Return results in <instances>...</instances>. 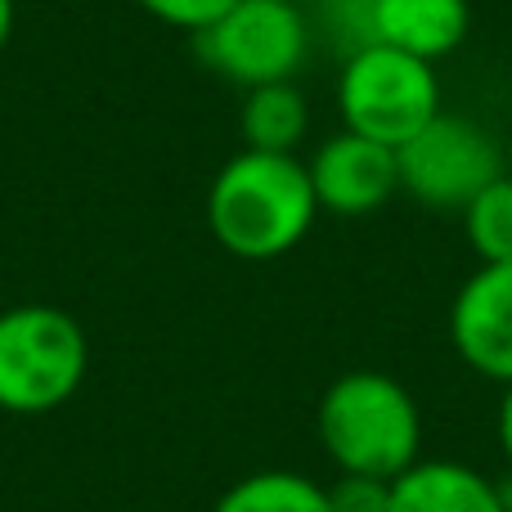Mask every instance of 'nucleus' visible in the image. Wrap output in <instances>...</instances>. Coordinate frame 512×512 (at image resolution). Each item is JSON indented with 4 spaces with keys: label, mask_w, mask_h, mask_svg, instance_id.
Masks as SVG:
<instances>
[{
    "label": "nucleus",
    "mask_w": 512,
    "mask_h": 512,
    "mask_svg": "<svg viewBox=\"0 0 512 512\" xmlns=\"http://www.w3.org/2000/svg\"><path fill=\"white\" fill-rule=\"evenodd\" d=\"M337 113L346 131L400 149L409 135L423 131L441 113L436 63L378 41L360 45L346 54L337 72Z\"/></svg>",
    "instance_id": "obj_4"
},
{
    "label": "nucleus",
    "mask_w": 512,
    "mask_h": 512,
    "mask_svg": "<svg viewBox=\"0 0 512 512\" xmlns=\"http://www.w3.org/2000/svg\"><path fill=\"white\" fill-rule=\"evenodd\" d=\"M328 504H333V512H387L391 508V481L346 477V472H337V481L328 486Z\"/></svg>",
    "instance_id": "obj_15"
},
{
    "label": "nucleus",
    "mask_w": 512,
    "mask_h": 512,
    "mask_svg": "<svg viewBox=\"0 0 512 512\" xmlns=\"http://www.w3.org/2000/svg\"><path fill=\"white\" fill-rule=\"evenodd\" d=\"M9 36H14V0H0V50L9 45Z\"/></svg>",
    "instance_id": "obj_17"
},
{
    "label": "nucleus",
    "mask_w": 512,
    "mask_h": 512,
    "mask_svg": "<svg viewBox=\"0 0 512 512\" xmlns=\"http://www.w3.org/2000/svg\"><path fill=\"white\" fill-rule=\"evenodd\" d=\"M306 171L319 212L328 216H369L400 194L396 149L369 140V135L346 131V126L328 140H319Z\"/></svg>",
    "instance_id": "obj_7"
},
{
    "label": "nucleus",
    "mask_w": 512,
    "mask_h": 512,
    "mask_svg": "<svg viewBox=\"0 0 512 512\" xmlns=\"http://www.w3.org/2000/svg\"><path fill=\"white\" fill-rule=\"evenodd\" d=\"M387 512H508V490L459 459H418L391 481Z\"/></svg>",
    "instance_id": "obj_10"
},
{
    "label": "nucleus",
    "mask_w": 512,
    "mask_h": 512,
    "mask_svg": "<svg viewBox=\"0 0 512 512\" xmlns=\"http://www.w3.org/2000/svg\"><path fill=\"white\" fill-rule=\"evenodd\" d=\"M90 373V342L77 315L45 301L0 310V409L5 414H54L77 400Z\"/></svg>",
    "instance_id": "obj_3"
},
{
    "label": "nucleus",
    "mask_w": 512,
    "mask_h": 512,
    "mask_svg": "<svg viewBox=\"0 0 512 512\" xmlns=\"http://www.w3.org/2000/svg\"><path fill=\"white\" fill-rule=\"evenodd\" d=\"M306 131H310V104L297 90V81H270V86L243 90V104H239L243 149L297 153Z\"/></svg>",
    "instance_id": "obj_11"
},
{
    "label": "nucleus",
    "mask_w": 512,
    "mask_h": 512,
    "mask_svg": "<svg viewBox=\"0 0 512 512\" xmlns=\"http://www.w3.org/2000/svg\"><path fill=\"white\" fill-rule=\"evenodd\" d=\"M310 41L315 27L297 0H234L212 27L194 36V54L230 86L256 90L297 77Z\"/></svg>",
    "instance_id": "obj_5"
},
{
    "label": "nucleus",
    "mask_w": 512,
    "mask_h": 512,
    "mask_svg": "<svg viewBox=\"0 0 512 512\" xmlns=\"http://www.w3.org/2000/svg\"><path fill=\"white\" fill-rule=\"evenodd\" d=\"M315 436L337 472L396 481L423 459V409L400 378L382 369H351L319 396Z\"/></svg>",
    "instance_id": "obj_2"
},
{
    "label": "nucleus",
    "mask_w": 512,
    "mask_h": 512,
    "mask_svg": "<svg viewBox=\"0 0 512 512\" xmlns=\"http://www.w3.org/2000/svg\"><path fill=\"white\" fill-rule=\"evenodd\" d=\"M504 158H508V171H512V131H508V140H504Z\"/></svg>",
    "instance_id": "obj_18"
},
{
    "label": "nucleus",
    "mask_w": 512,
    "mask_h": 512,
    "mask_svg": "<svg viewBox=\"0 0 512 512\" xmlns=\"http://www.w3.org/2000/svg\"><path fill=\"white\" fill-rule=\"evenodd\" d=\"M468 0H369V41L441 63L468 41Z\"/></svg>",
    "instance_id": "obj_9"
},
{
    "label": "nucleus",
    "mask_w": 512,
    "mask_h": 512,
    "mask_svg": "<svg viewBox=\"0 0 512 512\" xmlns=\"http://www.w3.org/2000/svg\"><path fill=\"white\" fill-rule=\"evenodd\" d=\"M450 346L472 373L512 382V261L477 265L450 306Z\"/></svg>",
    "instance_id": "obj_8"
},
{
    "label": "nucleus",
    "mask_w": 512,
    "mask_h": 512,
    "mask_svg": "<svg viewBox=\"0 0 512 512\" xmlns=\"http://www.w3.org/2000/svg\"><path fill=\"white\" fill-rule=\"evenodd\" d=\"M212 512H333V504H328V486H319L306 472L261 468L234 481Z\"/></svg>",
    "instance_id": "obj_12"
},
{
    "label": "nucleus",
    "mask_w": 512,
    "mask_h": 512,
    "mask_svg": "<svg viewBox=\"0 0 512 512\" xmlns=\"http://www.w3.org/2000/svg\"><path fill=\"white\" fill-rule=\"evenodd\" d=\"M495 436H499V450H504V459L512 463V382H504V396H499V409H495Z\"/></svg>",
    "instance_id": "obj_16"
},
{
    "label": "nucleus",
    "mask_w": 512,
    "mask_h": 512,
    "mask_svg": "<svg viewBox=\"0 0 512 512\" xmlns=\"http://www.w3.org/2000/svg\"><path fill=\"white\" fill-rule=\"evenodd\" d=\"M400 194L432 212H463L490 180L508 171L504 140L463 113H436L396 149Z\"/></svg>",
    "instance_id": "obj_6"
},
{
    "label": "nucleus",
    "mask_w": 512,
    "mask_h": 512,
    "mask_svg": "<svg viewBox=\"0 0 512 512\" xmlns=\"http://www.w3.org/2000/svg\"><path fill=\"white\" fill-rule=\"evenodd\" d=\"M135 5H140L149 18H158V23L176 27V32L198 36L203 27H212L234 0H135Z\"/></svg>",
    "instance_id": "obj_14"
},
{
    "label": "nucleus",
    "mask_w": 512,
    "mask_h": 512,
    "mask_svg": "<svg viewBox=\"0 0 512 512\" xmlns=\"http://www.w3.org/2000/svg\"><path fill=\"white\" fill-rule=\"evenodd\" d=\"M207 230L239 261L288 256L319 216L310 171L297 153L239 149L207 185Z\"/></svg>",
    "instance_id": "obj_1"
},
{
    "label": "nucleus",
    "mask_w": 512,
    "mask_h": 512,
    "mask_svg": "<svg viewBox=\"0 0 512 512\" xmlns=\"http://www.w3.org/2000/svg\"><path fill=\"white\" fill-rule=\"evenodd\" d=\"M463 239L481 265H504L512 261V171L490 180L477 198L459 212Z\"/></svg>",
    "instance_id": "obj_13"
},
{
    "label": "nucleus",
    "mask_w": 512,
    "mask_h": 512,
    "mask_svg": "<svg viewBox=\"0 0 512 512\" xmlns=\"http://www.w3.org/2000/svg\"><path fill=\"white\" fill-rule=\"evenodd\" d=\"M508 490V512H512V486H504Z\"/></svg>",
    "instance_id": "obj_19"
}]
</instances>
